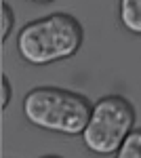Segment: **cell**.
<instances>
[{"instance_id":"6da1fadb","label":"cell","mask_w":141,"mask_h":158,"mask_svg":"<svg viewBox=\"0 0 141 158\" xmlns=\"http://www.w3.org/2000/svg\"><path fill=\"white\" fill-rule=\"evenodd\" d=\"M25 118L38 129L61 135H82L91 120V101L68 89L36 86L23 99Z\"/></svg>"},{"instance_id":"7a4b0ae2","label":"cell","mask_w":141,"mask_h":158,"mask_svg":"<svg viewBox=\"0 0 141 158\" xmlns=\"http://www.w3.org/2000/svg\"><path fill=\"white\" fill-rule=\"evenodd\" d=\"M82 44V27L68 13H53L27 23L19 32V55L32 65H47L76 55Z\"/></svg>"},{"instance_id":"3957f363","label":"cell","mask_w":141,"mask_h":158,"mask_svg":"<svg viewBox=\"0 0 141 158\" xmlns=\"http://www.w3.org/2000/svg\"><path fill=\"white\" fill-rule=\"evenodd\" d=\"M135 108L120 95H106L93 103V114L82 141L93 154H116L135 129Z\"/></svg>"},{"instance_id":"277c9868","label":"cell","mask_w":141,"mask_h":158,"mask_svg":"<svg viewBox=\"0 0 141 158\" xmlns=\"http://www.w3.org/2000/svg\"><path fill=\"white\" fill-rule=\"evenodd\" d=\"M120 21L129 32L141 36V0H120Z\"/></svg>"},{"instance_id":"5b68a950","label":"cell","mask_w":141,"mask_h":158,"mask_svg":"<svg viewBox=\"0 0 141 158\" xmlns=\"http://www.w3.org/2000/svg\"><path fill=\"white\" fill-rule=\"evenodd\" d=\"M116 158H141V129H135L126 137L122 148L116 152Z\"/></svg>"},{"instance_id":"8992f818","label":"cell","mask_w":141,"mask_h":158,"mask_svg":"<svg viewBox=\"0 0 141 158\" xmlns=\"http://www.w3.org/2000/svg\"><path fill=\"white\" fill-rule=\"evenodd\" d=\"M2 42H6V38L11 36L13 32V23H15V15L9 2H2Z\"/></svg>"},{"instance_id":"52a82bcc","label":"cell","mask_w":141,"mask_h":158,"mask_svg":"<svg viewBox=\"0 0 141 158\" xmlns=\"http://www.w3.org/2000/svg\"><path fill=\"white\" fill-rule=\"evenodd\" d=\"M11 95H13L11 80H9V76H2V110L9 108V103H11Z\"/></svg>"},{"instance_id":"ba28073f","label":"cell","mask_w":141,"mask_h":158,"mask_svg":"<svg viewBox=\"0 0 141 158\" xmlns=\"http://www.w3.org/2000/svg\"><path fill=\"white\" fill-rule=\"evenodd\" d=\"M42 158H61V156H53V154H48V156H42Z\"/></svg>"},{"instance_id":"9c48e42d","label":"cell","mask_w":141,"mask_h":158,"mask_svg":"<svg viewBox=\"0 0 141 158\" xmlns=\"http://www.w3.org/2000/svg\"><path fill=\"white\" fill-rule=\"evenodd\" d=\"M34 2H53V0H34Z\"/></svg>"}]
</instances>
